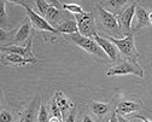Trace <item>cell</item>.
Segmentation results:
<instances>
[{
  "label": "cell",
  "instance_id": "cell-1",
  "mask_svg": "<svg viewBox=\"0 0 152 122\" xmlns=\"http://www.w3.org/2000/svg\"><path fill=\"white\" fill-rule=\"evenodd\" d=\"M112 44H115V46L117 47V50L120 51V53H122L124 57H127L129 60H135L138 62L139 59V52L135 49V44H134V36L132 35H127L122 39H116L112 36H104Z\"/></svg>",
  "mask_w": 152,
  "mask_h": 122
},
{
  "label": "cell",
  "instance_id": "cell-2",
  "mask_svg": "<svg viewBox=\"0 0 152 122\" xmlns=\"http://www.w3.org/2000/svg\"><path fill=\"white\" fill-rule=\"evenodd\" d=\"M107 76H121V75H135L138 77H144L145 71L141 68V65L135 62V60H123L122 63L110 68L106 71Z\"/></svg>",
  "mask_w": 152,
  "mask_h": 122
},
{
  "label": "cell",
  "instance_id": "cell-3",
  "mask_svg": "<svg viewBox=\"0 0 152 122\" xmlns=\"http://www.w3.org/2000/svg\"><path fill=\"white\" fill-rule=\"evenodd\" d=\"M69 39L71 41H74L80 49H82L83 51L91 54H94L99 58H105L106 56L105 52L100 49V46L96 43V40H92L91 37H86V36H82L80 33H76V34L69 35Z\"/></svg>",
  "mask_w": 152,
  "mask_h": 122
},
{
  "label": "cell",
  "instance_id": "cell-4",
  "mask_svg": "<svg viewBox=\"0 0 152 122\" xmlns=\"http://www.w3.org/2000/svg\"><path fill=\"white\" fill-rule=\"evenodd\" d=\"M15 4L17 5H21L26 9L27 11V15H28V18H29V21L30 23L33 24V27L37 30H42V32H50V33H54V34H59L58 30H57V28L52 27L47 21H46V18L41 17L40 15H37L28 4L26 3H22V1H16Z\"/></svg>",
  "mask_w": 152,
  "mask_h": 122
},
{
  "label": "cell",
  "instance_id": "cell-5",
  "mask_svg": "<svg viewBox=\"0 0 152 122\" xmlns=\"http://www.w3.org/2000/svg\"><path fill=\"white\" fill-rule=\"evenodd\" d=\"M75 19H76V23H77V27H79V33L82 36L92 37L97 33L94 19L89 12H86L83 15H76Z\"/></svg>",
  "mask_w": 152,
  "mask_h": 122
},
{
  "label": "cell",
  "instance_id": "cell-6",
  "mask_svg": "<svg viewBox=\"0 0 152 122\" xmlns=\"http://www.w3.org/2000/svg\"><path fill=\"white\" fill-rule=\"evenodd\" d=\"M138 4L137 3H132L129 4V6H127L117 17L120 27L123 32V34L127 35H132V22L133 18L135 16V10H137Z\"/></svg>",
  "mask_w": 152,
  "mask_h": 122
},
{
  "label": "cell",
  "instance_id": "cell-7",
  "mask_svg": "<svg viewBox=\"0 0 152 122\" xmlns=\"http://www.w3.org/2000/svg\"><path fill=\"white\" fill-rule=\"evenodd\" d=\"M1 52L3 53H13V54H18L23 58L27 59H33L35 60V56L33 54V37H30V40L28 41V44L26 46H7V47H1Z\"/></svg>",
  "mask_w": 152,
  "mask_h": 122
},
{
  "label": "cell",
  "instance_id": "cell-8",
  "mask_svg": "<svg viewBox=\"0 0 152 122\" xmlns=\"http://www.w3.org/2000/svg\"><path fill=\"white\" fill-rule=\"evenodd\" d=\"M98 12H99V16H100L102 24H103L107 30H112V32H115V33L117 34V33L120 32V29H121L117 17H116L115 15L107 12L106 10H104L99 4H98Z\"/></svg>",
  "mask_w": 152,
  "mask_h": 122
},
{
  "label": "cell",
  "instance_id": "cell-9",
  "mask_svg": "<svg viewBox=\"0 0 152 122\" xmlns=\"http://www.w3.org/2000/svg\"><path fill=\"white\" fill-rule=\"evenodd\" d=\"M93 37H94V40H96V43L100 46V49L105 52V54L109 58H111L112 60H116L120 57V51L117 50V47L115 46V44H112L110 40H107L104 36H100L98 33L94 34Z\"/></svg>",
  "mask_w": 152,
  "mask_h": 122
},
{
  "label": "cell",
  "instance_id": "cell-10",
  "mask_svg": "<svg viewBox=\"0 0 152 122\" xmlns=\"http://www.w3.org/2000/svg\"><path fill=\"white\" fill-rule=\"evenodd\" d=\"M3 60L6 64H13V65H17V67H24L27 64L37 63V59H35V60L27 59V58H23V57L18 56V54H13V53H5L3 56Z\"/></svg>",
  "mask_w": 152,
  "mask_h": 122
},
{
  "label": "cell",
  "instance_id": "cell-11",
  "mask_svg": "<svg viewBox=\"0 0 152 122\" xmlns=\"http://www.w3.org/2000/svg\"><path fill=\"white\" fill-rule=\"evenodd\" d=\"M29 35H30V23L26 22V23H23V24L20 27V29L17 30L16 36H15V41H16L17 44H23V45H26V43L29 41L30 37H31V36H29ZM27 44H28V43H27Z\"/></svg>",
  "mask_w": 152,
  "mask_h": 122
},
{
  "label": "cell",
  "instance_id": "cell-12",
  "mask_svg": "<svg viewBox=\"0 0 152 122\" xmlns=\"http://www.w3.org/2000/svg\"><path fill=\"white\" fill-rule=\"evenodd\" d=\"M57 30H58L59 34H76L79 33V27L77 23H76L75 19H68V21H64L63 23H61L58 27H57Z\"/></svg>",
  "mask_w": 152,
  "mask_h": 122
},
{
  "label": "cell",
  "instance_id": "cell-13",
  "mask_svg": "<svg viewBox=\"0 0 152 122\" xmlns=\"http://www.w3.org/2000/svg\"><path fill=\"white\" fill-rule=\"evenodd\" d=\"M140 108V105L138 103H134V101H129V100H124L122 103L118 104V107L116 108L115 112L117 115H128V114H132L134 112L135 110H138Z\"/></svg>",
  "mask_w": 152,
  "mask_h": 122
},
{
  "label": "cell",
  "instance_id": "cell-14",
  "mask_svg": "<svg viewBox=\"0 0 152 122\" xmlns=\"http://www.w3.org/2000/svg\"><path fill=\"white\" fill-rule=\"evenodd\" d=\"M135 18H137V26H135V30L142 28V27H146V26H150V22H148V12L146 11L145 7L142 6H137V10H135Z\"/></svg>",
  "mask_w": 152,
  "mask_h": 122
},
{
  "label": "cell",
  "instance_id": "cell-15",
  "mask_svg": "<svg viewBox=\"0 0 152 122\" xmlns=\"http://www.w3.org/2000/svg\"><path fill=\"white\" fill-rule=\"evenodd\" d=\"M126 4H127L126 0H109V1H104L99 5L104 10H106L107 12H110L112 15H116Z\"/></svg>",
  "mask_w": 152,
  "mask_h": 122
},
{
  "label": "cell",
  "instance_id": "cell-16",
  "mask_svg": "<svg viewBox=\"0 0 152 122\" xmlns=\"http://www.w3.org/2000/svg\"><path fill=\"white\" fill-rule=\"evenodd\" d=\"M62 10H59V9H57V7H54V6H52L51 5V7L48 9V11H47V13H46V16H45V18H46V21L52 26V23H57L59 21V19L62 18ZM53 27V26H52Z\"/></svg>",
  "mask_w": 152,
  "mask_h": 122
},
{
  "label": "cell",
  "instance_id": "cell-17",
  "mask_svg": "<svg viewBox=\"0 0 152 122\" xmlns=\"http://www.w3.org/2000/svg\"><path fill=\"white\" fill-rule=\"evenodd\" d=\"M53 99L56 100L57 105L59 107V109L62 110V112H64L65 110H68V108L70 107V104H69V101H68L65 94H64L63 92H61V91H58V92H56V93H54Z\"/></svg>",
  "mask_w": 152,
  "mask_h": 122
},
{
  "label": "cell",
  "instance_id": "cell-18",
  "mask_svg": "<svg viewBox=\"0 0 152 122\" xmlns=\"http://www.w3.org/2000/svg\"><path fill=\"white\" fill-rule=\"evenodd\" d=\"M35 104H36V100L34 99L31 101V104L28 107V109H26V111L21 116L20 122H34V120H35Z\"/></svg>",
  "mask_w": 152,
  "mask_h": 122
},
{
  "label": "cell",
  "instance_id": "cell-19",
  "mask_svg": "<svg viewBox=\"0 0 152 122\" xmlns=\"http://www.w3.org/2000/svg\"><path fill=\"white\" fill-rule=\"evenodd\" d=\"M91 110L93 111V114L103 116L109 111V105L106 103H102V101H93L91 104Z\"/></svg>",
  "mask_w": 152,
  "mask_h": 122
},
{
  "label": "cell",
  "instance_id": "cell-20",
  "mask_svg": "<svg viewBox=\"0 0 152 122\" xmlns=\"http://www.w3.org/2000/svg\"><path fill=\"white\" fill-rule=\"evenodd\" d=\"M63 9L66 10V11H69V12H71V13H74V16L86 13V11L81 6L76 5V4H63Z\"/></svg>",
  "mask_w": 152,
  "mask_h": 122
},
{
  "label": "cell",
  "instance_id": "cell-21",
  "mask_svg": "<svg viewBox=\"0 0 152 122\" xmlns=\"http://www.w3.org/2000/svg\"><path fill=\"white\" fill-rule=\"evenodd\" d=\"M35 5H36L37 10H39L40 15H42V16H46L48 9L51 7L50 1H45V0H37V1H35Z\"/></svg>",
  "mask_w": 152,
  "mask_h": 122
},
{
  "label": "cell",
  "instance_id": "cell-22",
  "mask_svg": "<svg viewBox=\"0 0 152 122\" xmlns=\"http://www.w3.org/2000/svg\"><path fill=\"white\" fill-rule=\"evenodd\" d=\"M50 117H48V112H47V109L45 107L44 103L40 104V108H39V112H37V122H48Z\"/></svg>",
  "mask_w": 152,
  "mask_h": 122
},
{
  "label": "cell",
  "instance_id": "cell-23",
  "mask_svg": "<svg viewBox=\"0 0 152 122\" xmlns=\"http://www.w3.org/2000/svg\"><path fill=\"white\" fill-rule=\"evenodd\" d=\"M0 122H13V116L7 110L3 109L0 112Z\"/></svg>",
  "mask_w": 152,
  "mask_h": 122
},
{
  "label": "cell",
  "instance_id": "cell-24",
  "mask_svg": "<svg viewBox=\"0 0 152 122\" xmlns=\"http://www.w3.org/2000/svg\"><path fill=\"white\" fill-rule=\"evenodd\" d=\"M51 111H52V115L53 116H56V117H61L62 118V110L59 109V107L57 105V103H56V100L53 99L52 100V103H51Z\"/></svg>",
  "mask_w": 152,
  "mask_h": 122
},
{
  "label": "cell",
  "instance_id": "cell-25",
  "mask_svg": "<svg viewBox=\"0 0 152 122\" xmlns=\"http://www.w3.org/2000/svg\"><path fill=\"white\" fill-rule=\"evenodd\" d=\"M6 18V9H5V3L4 1H0V19L1 22L5 21Z\"/></svg>",
  "mask_w": 152,
  "mask_h": 122
},
{
  "label": "cell",
  "instance_id": "cell-26",
  "mask_svg": "<svg viewBox=\"0 0 152 122\" xmlns=\"http://www.w3.org/2000/svg\"><path fill=\"white\" fill-rule=\"evenodd\" d=\"M75 116H76V109H75V107H74L72 110L70 111L68 118L65 120V122H75Z\"/></svg>",
  "mask_w": 152,
  "mask_h": 122
},
{
  "label": "cell",
  "instance_id": "cell-27",
  "mask_svg": "<svg viewBox=\"0 0 152 122\" xmlns=\"http://www.w3.org/2000/svg\"><path fill=\"white\" fill-rule=\"evenodd\" d=\"M107 122H118V118H117V114L116 112H113L112 115H111V117L109 118V121Z\"/></svg>",
  "mask_w": 152,
  "mask_h": 122
},
{
  "label": "cell",
  "instance_id": "cell-28",
  "mask_svg": "<svg viewBox=\"0 0 152 122\" xmlns=\"http://www.w3.org/2000/svg\"><path fill=\"white\" fill-rule=\"evenodd\" d=\"M134 118H139V120H141L142 122H152L151 120H148V118H146L145 116H141V115H137V116H133Z\"/></svg>",
  "mask_w": 152,
  "mask_h": 122
},
{
  "label": "cell",
  "instance_id": "cell-29",
  "mask_svg": "<svg viewBox=\"0 0 152 122\" xmlns=\"http://www.w3.org/2000/svg\"><path fill=\"white\" fill-rule=\"evenodd\" d=\"M82 122H94V121H93V118H92L91 116H88V115H83V117H82Z\"/></svg>",
  "mask_w": 152,
  "mask_h": 122
},
{
  "label": "cell",
  "instance_id": "cell-30",
  "mask_svg": "<svg viewBox=\"0 0 152 122\" xmlns=\"http://www.w3.org/2000/svg\"><path fill=\"white\" fill-rule=\"evenodd\" d=\"M48 122H62V120H61V117H56V116H52V117H50Z\"/></svg>",
  "mask_w": 152,
  "mask_h": 122
},
{
  "label": "cell",
  "instance_id": "cell-31",
  "mask_svg": "<svg viewBox=\"0 0 152 122\" xmlns=\"http://www.w3.org/2000/svg\"><path fill=\"white\" fill-rule=\"evenodd\" d=\"M117 118H118V122H129L128 120H126L122 115H117Z\"/></svg>",
  "mask_w": 152,
  "mask_h": 122
},
{
  "label": "cell",
  "instance_id": "cell-32",
  "mask_svg": "<svg viewBox=\"0 0 152 122\" xmlns=\"http://www.w3.org/2000/svg\"><path fill=\"white\" fill-rule=\"evenodd\" d=\"M148 22H150V26H152V11L148 12Z\"/></svg>",
  "mask_w": 152,
  "mask_h": 122
}]
</instances>
